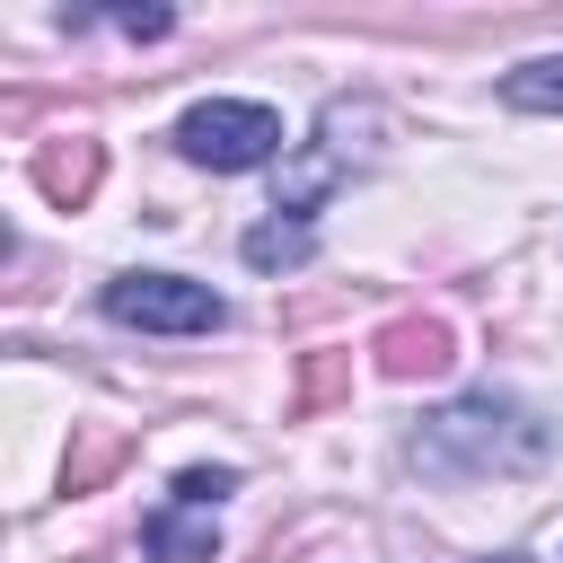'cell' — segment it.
Returning <instances> with one entry per match:
<instances>
[{
	"instance_id": "8992f818",
	"label": "cell",
	"mask_w": 563,
	"mask_h": 563,
	"mask_svg": "<svg viewBox=\"0 0 563 563\" xmlns=\"http://www.w3.org/2000/svg\"><path fill=\"white\" fill-rule=\"evenodd\" d=\"M501 106H519V114H563V53L501 70Z\"/></svg>"
},
{
	"instance_id": "52a82bcc",
	"label": "cell",
	"mask_w": 563,
	"mask_h": 563,
	"mask_svg": "<svg viewBox=\"0 0 563 563\" xmlns=\"http://www.w3.org/2000/svg\"><path fill=\"white\" fill-rule=\"evenodd\" d=\"M440 361H449V334H440V325H405V334H387V369H396V378L440 369Z\"/></svg>"
},
{
	"instance_id": "5b68a950",
	"label": "cell",
	"mask_w": 563,
	"mask_h": 563,
	"mask_svg": "<svg viewBox=\"0 0 563 563\" xmlns=\"http://www.w3.org/2000/svg\"><path fill=\"white\" fill-rule=\"evenodd\" d=\"M238 255H246L255 273H282V264H308V255H317V220H282V211H273V220H255V229L238 238Z\"/></svg>"
},
{
	"instance_id": "ba28073f",
	"label": "cell",
	"mask_w": 563,
	"mask_h": 563,
	"mask_svg": "<svg viewBox=\"0 0 563 563\" xmlns=\"http://www.w3.org/2000/svg\"><path fill=\"white\" fill-rule=\"evenodd\" d=\"M493 563H528V554H493Z\"/></svg>"
},
{
	"instance_id": "3957f363",
	"label": "cell",
	"mask_w": 563,
	"mask_h": 563,
	"mask_svg": "<svg viewBox=\"0 0 563 563\" xmlns=\"http://www.w3.org/2000/svg\"><path fill=\"white\" fill-rule=\"evenodd\" d=\"M106 317L141 325V334H211V325H229V299L211 282H185V273H114Z\"/></svg>"
},
{
	"instance_id": "6da1fadb",
	"label": "cell",
	"mask_w": 563,
	"mask_h": 563,
	"mask_svg": "<svg viewBox=\"0 0 563 563\" xmlns=\"http://www.w3.org/2000/svg\"><path fill=\"white\" fill-rule=\"evenodd\" d=\"M554 457V422L501 387L449 396L405 431V466L422 484H493V475H537Z\"/></svg>"
},
{
	"instance_id": "277c9868",
	"label": "cell",
	"mask_w": 563,
	"mask_h": 563,
	"mask_svg": "<svg viewBox=\"0 0 563 563\" xmlns=\"http://www.w3.org/2000/svg\"><path fill=\"white\" fill-rule=\"evenodd\" d=\"M141 545H150L158 563H211V545H220V501H202V493L176 475V493L141 519Z\"/></svg>"
},
{
	"instance_id": "7a4b0ae2",
	"label": "cell",
	"mask_w": 563,
	"mask_h": 563,
	"mask_svg": "<svg viewBox=\"0 0 563 563\" xmlns=\"http://www.w3.org/2000/svg\"><path fill=\"white\" fill-rule=\"evenodd\" d=\"M176 150H185L194 167L238 176V167L282 158V114H273L264 97H202V106H185V114H176Z\"/></svg>"
}]
</instances>
